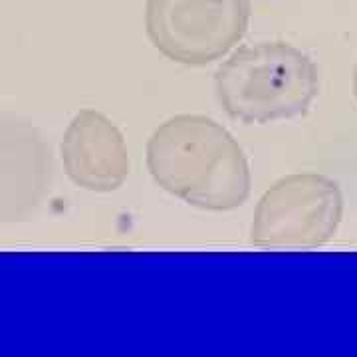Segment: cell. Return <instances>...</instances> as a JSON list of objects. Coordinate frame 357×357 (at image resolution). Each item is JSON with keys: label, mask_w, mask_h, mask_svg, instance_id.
I'll use <instances>...</instances> for the list:
<instances>
[{"label": "cell", "mask_w": 357, "mask_h": 357, "mask_svg": "<svg viewBox=\"0 0 357 357\" xmlns=\"http://www.w3.org/2000/svg\"><path fill=\"white\" fill-rule=\"evenodd\" d=\"M145 163L163 191L201 211H234L250 197L252 175L243 147L206 115L181 114L159 123L147 139Z\"/></svg>", "instance_id": "1"}, {"label": "cell", "mask_w": 357, "mask_h": 357, "mask_svg": "<svg viewBox=\"0 0 357 357\" xmlns=\"http://www.w3.org/2000/svg\"><path fill=\"white\" fill-rule=\"evenodd\" d=\"M54 157L32 123L0 114V222H22L48 197Z\"/></svg>", "instance_id": "5"}, {"label": "cell", "mask_w": 357, "mask_h": 357, "mask_svg": "<svg viewBox=\"0 0 357 357\" xmlns=\"http://www.w3.org/2000/svg\"><path fill=\"white\" fill-rule=\"evenodd\" d=\"M218 103L246 126L302 117L319 93V70L306 52L272 40L232 50L215 76Z\"/></svg>", "instance_id": "2"}, {"label": "cell", "mask_w": 357, "mask_h": 357, "mask_svg": "<svg viewBox=\"0 0 357 357\" xmlns=\"http://www.w3.org/2000/svg\"><path fill=\"white\" fill-rule=\"evenodd\" d=\"M344 218V192L321 173H292L258 199L250 243L260 248H318L332 243Z\"/></svg>", "instance_id": "3"}, {"label": "cell", "mask_w": 357, "mask_h": 357, "mask_svg": "<svg viewBox=\"0 0 357 357\" xmlns=\"http://www.w3.org/2000/svg\"><path fill=\"white\" fill-rule=\"evenodd\" d=\"M354 98H356L357 102V64L354 68Z\"/></svg>", "instance_id": "7"}, {"label": "cell", "mask_w": 357, "mask_h": 357, "mask_svg": "<svg viewBox=\"0 0 357 357\" xmlns=\"http://www.w3.org/2000/svg\"><path fill=\"white\" fill-rule=\"evenodd\" d=\"M250 16V0H147L145 32L167 60L201 68L236 48Z\"/></svg>", "instance_id": "4"}, {"label": "cell", "mask_w": 357, "mask_h": 357, "mask_svg": "<svg viewBox=\"0 0 357 357\" xmlns=\"http://www.w3.org/2000/svg\"><path fill=\"white\" fill-rule=\"evenodd\" d=\"M66 175L91 192H114L129 177V149L121 129L107 115L82 109L74 115L60 145Z\"/></svg>", "instance_id": "6"}]
</instances>
